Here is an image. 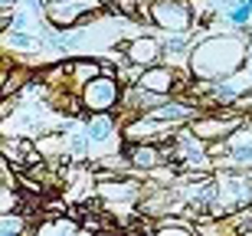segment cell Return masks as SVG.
I'll return each mask as SVG.
<instances>
[{
	"label": "cell",
	"instance_id": "obj_1",
	"mask_svg": "<svg viewBox=\"0 0 252 236\" xmlns=\"http://www.w3.org/2000/svg\"><path fill=\"white\" fill-rule=\"evenodd\" d=\"M249 43L252 36H246L243 30L233 33H210L193 46L190 53V76L193 79H233L239 72H246L249 66Z\"/></svg>",
	"mask_w": 252,
	"mask_h": 236
},
{
	"label": "cell",
	"instance_id": "obj_2",
	"mask_svg": "<svg viewBox=\"0 0 252 236\" xmlns=\"http://www.w3.org/2000/svg\"><path fill=\"white\" fill-rule=\"evenodd\" d=\"M79 99H82V108H85L89 115H105V112H115V108L122 105V99H125L122 79H118V76H112V72H98L95 79H89V82L82 85Z\"/></svg>",
	"mask_w": 252,
	"mask_h": 236
},
{
	"label": "cell",
	"instance_id": "obj_3",
	"mask_svg": "<svg viewBox=\"0 0 252 236\" xmlns=\"http://www.w3.org/2000/svg\"><path fill=\"white\" fill-rule=\"evenodd\" d=\"M148 13H151V23H158L167 33H190L196 23L190 0H151Z\"/></svg>",
	"mask_w": 252,
	"mask_h": 236
},
{
	"label": "cell",
	"instance_id": "obj_4",
	"mask_svg": "<svg viewBox=\"0 0 252 236\" xmlns=\"http://www.w3.org/2000/svg\"><path fill=\"white\" fill-rule=\"evenodd\" d=\"M252 115H233V112H226V115H196L193 122H190V132L193 135H200L206 144L210 141H223V138H229V135L236 132V128H243L246 122H249Z\"/></svg>",
	"mask_w": 252,
	"mask_h": 236
},
{
	"label": "cell",
	"instance_id": "obj_5",
	"mask_svg": "<svg viewBox=\"0 0 252 236\" xmlns=\"http://www.w3.org/2000/svg\"><path fill=\"white\" fill-rule=\"evenodd\" d=\"M122 49H125V59L134 63V66H158V63H164V46L151 33H141L134 39H122Z\"/></svg>",
	"mask_w": 252,
	"mask_h": 236
},
{
	"label": "cell",
	"instance_id": "obj_6",
	"mask_svg": "<svg viewBox=\"0 0 252 236\" xmlns=\"http://www.w3.org/2000/svg\"><path fill=\"white\" fill-rule=\"evenodd\" d=\"M134 85L148 89V92L170 95L177 89V66H170V63H164V66H144V72H141V79Z\"/></svg>",
	"mask_w": 252,
	"mask_h": 236
},
{
	"label": "cell",
	"instance_id": "obj_7",
	"mask_svg": "<svg viewBox=\"0 0 252 236\" xmlns=\"http://www.w3.org/2000/svg\"><path fill=\"white\" fill-rule=\"evenodd\" d=\"M160 46H164V63H170V66H177V69H187L190 66V53H193L196 43L187 36V33H177V36L160 39Z\"/></svg>",
	"mask_w": 252,
	"mask_h": 236
},
{
	"label": "cell",
	"instance_id": "obj_8",
	"mask_svg": "<svg viewBox=\"0 0 252 236\" xmlns=\"http://www.w3.org/2000/svg\"><path fill=\"white\" fill-rule=\"evenodd\" d=\"M79 233H85V227H79V220L69 217V213L46 217L43 223L33 227V236H79Z\"/></svg>",
	"mask_w": 252,
	"mask_h": 236
},
{
	"label": "cell",
	"instance_id": "obj_9",
	"mask_svg": "<svg viewBox=\"0 0 252 236\" xmlns=\"http://www.w3.org/2000/svg\"><path fill=\"white\" fill-rule=\"evenodd\" d=\"M85 132H89L92 144H105L115 132H118V122H115V115H112V112H105V115H92V118L85 122Z\"/></svg>",
	"mask_w": 252,
	"mask_h": 236
},
{
	"label": "cell",
	"instance_id": "obj_10",
	"mask_svg": "<svg viewBox=\"0 0 252 236\" xmlns=\"http://www.w3.org/2000/svg\"><path fill=\"white\" fill-rule=\"evenodd\" d=\"M0 233L3 236H33L30 217L23 210H7V213L0 217Z\"/></svg>",
	"mask_w": 252,
	"mask_h": 236
},
{
	"label": "cell",
	"instance_id": "obj_11",
	"mask_svg": "<svg viewBox=\"0 0 252 236\" xmlns=\"http://www.w3.org/2000/svg\"><path fill=\"white\" fill-rule=\"evenodd\" d=\"M196 227H190L180 217H160L158 220V236H193Z\"/></svg>",
	"mask_w": 252,
	"mask_h": 236
},
{
	"label": "cell",
	"instance_id": "obj_12",
	"mask_svg": "<svg viewBox=\"0 0 252 236\" xmlns=\"http://www.w3.org/2000/svg\"><path fill=\"white\" fill-rule=\"evenodd\" d=\"M236 112H243V115H252V92H243L239 99H236Z\"/></svg>",
	"mask_w": 252,
	"mask_h": 236
}]
</instances>
